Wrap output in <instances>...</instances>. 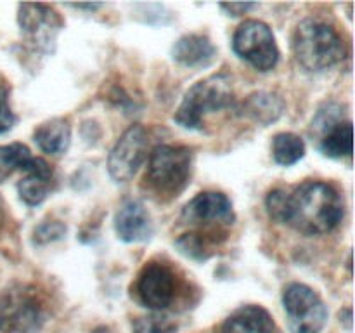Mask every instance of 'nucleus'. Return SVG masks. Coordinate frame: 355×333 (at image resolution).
I'll use <instances>...</instances> for the list:
<instances>
[{
	"label": "nucleus",
	"mask_w": 355,
	"mask_h": 333,
	"mask_svg": "<svg viewBox=\"0 0 355 333\" xmlns=\"http://www.w3.org/2000/svg\"><path fill=\"white\" fill-rule=\"evenodd\" d=\"M135 290L144 307L162 312L175 300V274L165 264L149 262L139 274Z\"/></svg>",
	"instance_id": "9"
},
{
	"label": "nucleus",
	"mask_w": 355,
	"mask_h": 333,
	"mask_svg": "<svg viewBox=\"0 0 355 333\" xmlns=\"http://www.w3.org/2000/svg\"><path fill=\"white\" fill-rule=\"evenodd\" d=\"M101 6H103V3H76V6H73V7H75V9L94 10V9H99Z\"/></svg>",
	"instance_id": "26"
},
{
	"label": "nucleus",
	"mask_w": 355,
	"mask_h": 333,
	"mask_svg": "<svg viewBox=\"0 0 355 333\" xmlns=\"http://www.w3.org/2000/svg\"><path fill=\"white\" fill-rule=\"evenodd\" d=\"M236 54L259 71H270L279 61V49L269 24L259 19H248L236 30L232 37Z\"/></svg>",
	"instance_id": "7"
},
{
	"label": "nucleus",
	"mask_w": 355,
	"mask_h": 333,
	"mask_svg": "<svg viewBox=\"0 0 355 333\" xmlns=\"http://www.w3.org/2000/svg\"><path fill=\"white\" fill-rule=\"evenodd\" d=\"M255 7H259V3H222L220 9H224L225 12H229V16H243V14H246L248 10L255 9Z\"/></svg>",
	"instance_id": "25"
},
{
	"label": "nucleus",
	"mask_w": 355,
	"mask_h": 333,
	"mask_svg": "<svg viewBox=\"0 0 355 333\" xmlns=\"http://www.w3.org/2000/svg\"><path fill=\"white\" fill-rule=\"evenodd\" d=\"M14 123H16V117L9 106V92L6 87H0V134L10 130Z\"/></svg>",
	"instance_id": "24"
},
{
	"label": "nucleus",
	"mask_w": 355,
	"mask_h": 333,
	"mask_svg": "<svg viewBox=\"0 0 355 333\" xmlns=\"http://www.w3.org/2000/svg\"><path fill=\"white\" fill-rule=\"evenodd\" d=\"M33 139L38 148L47 155H62L68 151L71 142V127L62 118H52L35 130Z\"/></svg>",
	"instance_id": "17"
},
{
	"label": "nucleus",
	"mask_w": 355,
	"mask_h": 333,
	"mask_svg": "<svg viewBox=\"0 0 355 333\" xmlns=\"http://www.w3.org/2000/svg\"><path fill=\"white\" fill-rule=\"evenodd\" d=\"M44 323L35 288L14 284L0 293V333H33Z\"/></svg>",
	"instance_id": "5"
},
{
	"label": "nucleus",
	"mask_w": 355,
	"mask_h": 333,
	"mask_svg": "<svg viewBox=\"0 0 355 333\" xmlns=\"http://www.w3.org/2000/svg\"><path fill=\"white\" fill-rule=\"evenodd\" d=\"M30 158V148L21 142L0 146V182L9 179L16 170H23Z\"/></svg>",
	"instance_id": "20"
},
{
	"label": "nucleus",
	"mask_w": 355,
	"mask_h": 333,
	"mask_svg": "<svg viewBox=\"0 0 355 333\" xmlns=\"http://www.w3.org/2000/svg\"><path fill=\"white\" fill-rule=\"evenodd\" d=\"M175 245L180 250V253H184L189 259L205 260L210 257V253H208V239L203 234H200V232L182 234L177 239Z\"/></svg>",
	"instance_id": "22"
},
{
	"label": "nucleus",
	"mask_w": 355,
	"mask_h": 333,
	"mask_svg": "<svg viewBox=\"0 0 355 333\" xmlns=\"http://www.w3.org/2000/svg\"><path fill=\"white\" fill-rule=\"evenodd\" d=\"M274 319L260 305H243L236 309L220 326V333H272Z\"/></svg>",
	"instance_id": "14"
},
{
	"label": "nucleus",
	"mask_w": 355,
	"mask_h": 333,
	"mask_svg": "<svg viewBox=\"0 0 355 333\" xmlns=\"http://www.w3.org/2000/svg\"><path fill=\"white\" fill-rule=\"evenodd\" d=\"M0 222H2V203H0Z\"/></svg>",
	"instance_id": "27"
},
{
	"label": "nucleus",
	"mask_w": 355,
	"mask_h": 333,
	"mask_svg": "<svg viewBox=\"0 0 355 333\" xmlns=\"http://www.w3.org/2000/svg\"><path fill=\"white\" fill-rule=\"evenodd\" d=\"M243 117L252 118L260 125H269L279 120L284 111V103L281 97L270 92H253L246 97L238 108Z\"/></svg>",
	"instance_id": "16"
},
{
	"label": "nucleus",
	"mask_w": 355,
	"mask_h": 333,
	"mask_svg": "<svg viewBox=\"0 0 355 333\" xmlns=\"http://www.w3.org/2000/svg\"><path fill=\"white\" fill-rule=\"evenodd\" d=\"M182 219L187 224H232L236 217L231 200L224 193L207 191L184 207Z\"/></svg>",
	"instance_id": "11"
},
{
	"label": "nucleus",
	"mask_w": 355,
	"mask_h": 333,
	"mask_svg": "<svg viewBox=\"0 0 355 333\" xmlns=\"http://www.w3.org/2000/svg\"><path fill=\"white\" fill-rule=\"evenodd\" d=\"M319 151L328 158H343L352 153V121L342 120L319 137Z\"/></svg>",
	"instance_id": "18"
},
{
	"label": "nucleus",
	"mask_w": 355,
	"mask_h": 333,
	"mask_svg": "<svg viewBox=\"0 0 355 333\" xmlns=\"http://www.w3.org/2000/svg\"><path fill=\"white\" fill-rule=\"evenodd\" d=\"M148 156V132L142 125H132L123 132L107 158V170L116 182H127L137 173Z\"/></svg>",
	"instance_id": "8"
},
{
	"label": "nucleus",
	"mask_w": 355,
	"mask_h": 333,
	"mask_svg": "<svg viewBox=\"0 0 355 333\" xmlns=\"http://www.w3.org/2000/svg\"><path fill=\"white\" fill-rule=\"evenodd\" d=\"M342 120H343V113L340 104H333V103L324 104V106L318 111L314 120H312L311 132L314 135H318V137H321L328 128H331L333 125H336Z\"/></svg>",
	"instance_id": "23"
},
{
	"label": "nucleus",
	"mask_w": 355,
	"mask_h": 333,
	"mask_svg": "<svg viewBox=\"0 0 355 333\" xmlns=\"http://www.w3.org/2000/svg\"><path fill=\"white\" fill-rule=\"evenodd\" d=\"M305 155V142L300 135L291 132H281L272 141V156L276 163L283 166L295 165Z\"/></svg>",
	"instance_id": "19"
},
{
	"label": "nucleus",
	"mask_w": 355,
	"mask_h": 333,
	"mask_svg": "<svg viewBox=\"0 0 355 333\" xmlns=\"http://www.w3.org/2000/svg\"><path fill=\"white\" fill-rule=\"evenodd\" d=\"M114 229L118 238L127 243L146 241L153 234V222L141 201H127L121 205L114 217Z\"/></svg>",
	"instance_id": "12"
},
{
	"label": "nucleus",
	"mask_w": 355,
	"mask_h": 333,
	"mask_svg": "<svg viewBox=\"0 0 355 333\" xmlns=\"http://www.w3.org/2000/svg\"><path fill=\"white\" fill-rule=\"evenodd\" d=\"M297 61L307 71L333 68L345 58V44L338 31L318 19H304L293 33Z\"/></svg>",
	"instance_id": "2"
},
{
	"label": "nucleus",
	"mask_w": 355,
	"mask_h": 333,
	"mask_svg": "<svg viewBox=\"0 0 355 333\" xmlns=\"http://www.w3.org/2000/svg\"><path fill=\"white\" fill-rule=\"evenodd\" d=\"M234 106V90L231 76L217 73L201 82L194 83L184 96L173 120L184 128L200 130L203 118L210 113Z\"/></svg>",
	"instance_id": "3"
},
{
	"label": "nucleus",
	"mask_w": 355,
	"mask_h": 333,
	"mask_svg": "<svg viewBox=\"0 0 355 333\" xmlns=\"http://www.w3.org/2000/svg\"><path fill=\"white\" fill-rule=\"evenodd\" d=\"M177 325L170 316L153 312L134 321V333H175Z\"/></svg>",
	"instance_id": "21"
},
{
	"label": "nucleus",
	"mask_w": 355,
	"mask_h": 333,
	"mask_svg": "<svg viewBox=\"0 0 355 333\" xmlns=\"http://www.w3.org/2000/svg\"><path fill=\"white\" fill-rule=\"evenodd\" d=\"M23 172L26 176L17 184V193L24 203L30 207H37L49 196L52 184V169L44 158L31 156Z\"/></svg>",
	"instance_id": "13"
},
{
	"label": "nucleus",
	"mask_w": 355,
	"mask_h": 333,
	"mask_svg": "<svg viewBox=\"0 0 355 333\" xmlns=\"http://www.w3.org/2000/svg\"><path fill=\"white\" fill-rule=\"evenodd\" d=\"M266 205L274 221L288 224L305 236L331 232L343 219L340 193L331 184L319 180H307L291 189H272Z\"/></svg>",
	"instance_id": "1"
},
{
	"label": "nucleus",
	"mask_w": 355,
	"mask_h": 333,
	"mask_svg": "<svg viewBox=\"0 0 355 333\" xmlns=\"http://www.w3.org/2000/svg\"><path fill=\"white\" fill-rule=\"evenodd\" d=\"M283 305L291 333H321L328 321L324 302L304 283H290L284 288Z\"/></svg>",
	"instance_id": "6"
},
{
	"label": "nucleus",
	"mask_w": 355,
	"mask_h": 333,
	"mask_svg": "<svg viewBox=\"0 0 355 333\" xmlns=\"http://www.w3.org/2000/svg\"><path fill=\"white\" fill-rule=\"evenodd\" d=\"M193 153L186 146H156L149 156L146 182L159 198H175L189 184Z\"/></svg>",
	"instance_id": "4"
},
{
	"label": "nucleus",
	"mask_w": 355,
	"mask_h": 333,
	"mask_svg": "<svg viewBox=\"0 0 355 333\" xmlns=\"http://www.w3.org/2000/svg\"><path fill=\"white\" fill-rule=\"evenodd\" d=\"M17 21L21 30L40 51H54L55 38L62 28L61 17L54 9L44 3H21Z\"/></svg>",
	"instance_id": "10"
},
{
	"label": "nucleus",
	"mask_w": 355,
	"mask_h": 333,
	"mask_svg": "<svg viewBox=\"0 0 355 333\" xmlns=\"http://www.w3.org/2000/svg\"><path fill=\"white\" fill-rule=\"evenodd\" d=\"M217 54V49L210 42V38L203 35H184L175 42L172 49V56L177 62L184 66H201L208 65Z\"/></svg>",
	"instance_id": "15"
}]
</instances>
